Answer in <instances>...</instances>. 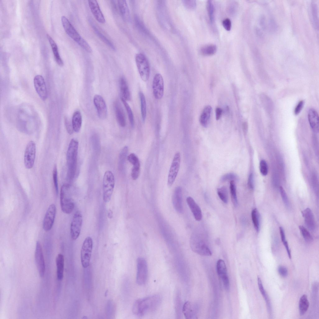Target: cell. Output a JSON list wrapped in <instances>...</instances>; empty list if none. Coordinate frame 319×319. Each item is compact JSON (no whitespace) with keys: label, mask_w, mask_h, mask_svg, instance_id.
<instances>
[{"label":"cell","mask_w":319,"mask_h":319,"mask_svg":"<svg viewBox=\"0 0 319 319\" xmlns=\"http://www.w3.org/2000/svg\"><path fill=\"white\" fill-rule=\"evenodd\" d=\"M152 89L155 98L160 99L163 97L164 93V82L163 77L159 73L154 76L152 83Z\"/></svg>","instance_id":"cell-14"},{"label":"cell","mask_w":319,"mask_h":319,"mask_svg":"<svg viewBox=\"0 0 319 319\" xmlns=\"http://www.w3.org/2000/svg\"><path fill=\"white\" fill-rule=\"evenodd\" d=\"M279 231L281 241H282L283 245L284 246L287 251L289 258L291 259V251L289 248L288 242L286 240L284 231L282 227H279Z\"/></svg>","instance_id":"cell-43"},{"label":"cell","mask_w":319,"mask_h":319,"mask_svg":"<svg viewBox=\"0 0 319 319\" xmlns=\"http://www.w3.org/2000/svg\"><path fill=\"white\" fill-rule=\"evenodd\" d=\"M79 143L72 139L69 144L66 154L67 178L69 180L74 178L76 170Z\"/></svg>","instance_id":"cell-2"},{"label":"cell","mask_w":319,"mask_h":319,"mask_svg":"<svg viewBox=\"0 0 319 319\" xmlns=\"http://www.w3.org/2000/svg\"><path fill=\"white\" fill-rule=\"evenodd\" d=\"M117 6L121 15L123 19L128 21L130 19V13L126 2L124 0H118Z\"/></svg>","instance_id":"cell-26"},{"label":"cell","mask_w":319,"mask_h":319,"mask_svg":"<svg viewBox=\"0 0 319 319\" xmlns=\"http://www.w3.org/2000/svg\"><path fill=\"white\" fill-rule=\"evenodd\" d=\"M82 123V117L81 113L79 111H76L73 114L72 124L74 131L79 132L81 128Z\"/></svg>","instance_id":"cell-31"},{"label":"cell","mask_w":319,"mask_h":319,"mask_svg":"<svg viewBox=\"0 0 319 319\" xmlns=\"http://www.w3.org/2000/svg\"><path fill=\"white\" fill-rule=\"evenodd\" d=\"M299 228L304 240L307 242H311L313 240V237L309 231L302 226H299Z\"/></svg>","instance_id":"cell-44"},{"label":"cell","mask_w":319,"mask_h":319,"mask_svg":"<svg viewBox=\"0 0 319 319\" xmlns=\"http://www.w3.org/2000/svg\"><path fill=\"white\" fill-rule=\"evenodd\" d=\"M135 61L141 78L144 81H147L149 78L150 67L146 57L144 54L139 53L136 55Z\"/></svg>","instance_id":"cell-6"},{"label":"cell","mask_w":319,"mask_h":319,"mask_svg":"<svg viewBox=\"0 0 319 319\" xmlns=\"http://www.w3.org/2000/svg\"><path fill=\"white\" fill-rule=\"evenodd\" d=\"M230 189L232 202L235 207L237 206L238 201L236 195V186L234 180L230 182Z\"/></svg>","instance_id":"cell-40"},{"label":"cell","mask_w":319,"mask_h":319,"mask_svg":"<svg viewBox=\"0 0 319 319\" xmlns=\"http://www.w3.org/2000/svg\"><path fill=\"white\" fill-rule=\"evenodd\" d=\"M115 113L117 121L119 125L121 127H125L126 121L124 111L120 102H115L114 104Z\"/></svg>","instance_id":"cell-24"},{"label":"cell","mask_w":319,"mask_h":319,"mask_svg":"<svg viewBox=\"0 0 319 319\" xmlns=\"http://www.w3.org/2000/svg\"><path fill=\"white\" fill-rule=\"evenodd\" d=\"M108 216L109 218H112L113 216V212L110 209L108 211Z\"/></svg>","instance_id":"cell-63"},{"label":"cell","mask_w":319,"mask_h":319,"mask_svg":"<svg viewBox=\"0 0 319 319\" xmlns=\"http://www.w3.org/2000/svg\"><path fill=\"white\" fill-rule=\"evenodd\" d=\"M172 202L175 210L179 213H182L183 211L182 202V189L181 187L178 186L175 189L172 197Z\"/></svg>","instance_id":"cell-20"},{"label":"cell","mask_w":319,"mask_h":319,"mask_svg":"<svg viewBox=\"0 0 319 319\" xmlns=\"http://www.w3.org/2000/svg\"><path fill=\"white\" fill-rule=\"evenodd\" d=\"M120 86L121 93V98L126 101H129L131 99V95L127 82L123 77L120 79Z\"/></svg>","instance_id":"cell-30"},{"label":"cell","mask_w":319,"mask_h":319,"mask_svg":"<svg viewBox=\"0 0 319 319\" xmlns=\"http://www.w3.org/2000/svg\"><path fill=\"white\" fill-rule=\"evenodd\" d=\"M257 281L259 289L265 301L268 313L271 315L272 313V308L270 301L264 288L261 280L259 277H258Z\"/></svg>","instance_id":"cell-32"},{"label":"cell","mask_w":319,"mask_h":319,"mask_svg":"<svg viewBox=\"0 0 319 319\" xmlns=\"http://www.w3.org/2000/svg\"><path fill=\"white\" fill-rule=\"evenodd\" d=\"M237 176L233 173H229L226 174L221 177V180L224 181L228 180H234L237 179Z\"/></svg>","instance_id":"cell-52"},{"label":"cell","mask_w":319,"mask_h":319,"mask_svg":"<svg viewBox=\"0 0 319 319\" xmlns=\"http://www.w3.org/2000/svg\"><path fill=\"white\" fill-rule=\"evenodd\" d=\"M180 161V153L177 152L174 155L168 174L167 184L169 187L172 186L175 181L179 170Z\"/></svg>","instance_id":"cell-11"},{"label":"cell","mask_w":319,"mask_h":319,"mask_svg":"<svg viewBox=\"0 0 319 319\" xmlns=\"http://www.w3.org/2000/svg\"><path fill=\"white\" fill-rule=\"evenodd\" d=\"M259 22L260 26L262 28L264 29H265L266 28V22L265 18L264 16L262 15L260 17Z\"/></svg>","instance_id":"cell-61"},{"label":"cell","mask_w":319,"mask_h":319,"mask_svg":"<svg viewBox=\"0 0 319 319\" xmlns=\"http://www.w3.org/2000/svg\"><path fill=\"white\" fill-rule=\"evenodd\" d=\"M217 272L225 288L228 290L229 288V281L227 274V270L225 263L222 259L218 260L217 264Z\"/></svg>","instance_id":"cell-17"},{"label":"cell","mask_w":319,"mask_h":319,"mask_svg":"<svg viewBox=\"0 0 319 319\" xmlns=\"http://www.w3.org/2000/svg\"><path fill=\"white\" fill-rule=\"evenodd\" d=\"M318 10L317 4L314 2H312L311 4V11L312 22L314 28L317 30L318 29L319 26Z\"/></svg>","instance_id":"cell-34"},{"label":"cell","mask_w":319,"mask_h":319,"mask_svg":"<svg viewBox=\"0 0 319 319\" xmlns=\"http://www.w3.org/2000/svg\"><path fill=\"white\" fill-rule=\"evenodd\" d=\"M53 177L54 186L56 194L58 193V184L57 176V171L56 165H55L53 172Z\"/></svg>","instance_id":"cell-48"},{"label":"cell","mask_w":319,"mask_h":319,"mask_svg":"<svg viewBox=\"0 0 319 319\" xmlns=\"http://www.w3.org/2000/svg\"><path fill=\"white\" fill-rule=\"evenodd\" d=\"M212 108L210 106H207L204 108L200 115L199 121L201 125L205 127H207L209 124Z\"/></svg>","instance_id":"cell-29"},{"label":"cell","mask_w":319,"mask_h":319,"mask_svg":"<svg viewBox=\"0 0 319 319\" xmlns=\"http://www.w3.org/2000/svg\"><path fill=\"white\" fill-rule=\"evenodd\" d=\"M278 271L279 275L282 277H285L288 274V270L287 268L283 266H279L278 268Z\"/></svg>","instance_id":"cell-54"},{"label":"cell","mask_w":319,"mask_h":319,"mask_svg":"<svg viewBox=\"0 0 319 319\" xmlns=\"http://www.w3.org/2000/svg\"><path fill=\"white\" fill-rule=\"evenodd\" d=\"M36 154V145L34 141H30L26 147L24 155V163L26 168L30 169L33 167Z\"/></svg>","instance_id":"cell-10"},{"label":"cell","mask_w":319,"mask_h":319,"mask_svg":"<svg viewBox=\"0 0 319 319\" xmlns=\"http://www.w3.org/2000/svg\"><path fill=\"white\" fill-rule=\"evenodd\" d=\"M182 312L186 319L196 318L197 310L195 305L189 301L185 303L183 306Z\"/></svg>","instance_id":"cell-23"},{"label":"cell","mask_w":319,"mask_h":319,"mask_svg":"<svg viewBox=\"0 0 319 319\" xmlns=\"http://www.w3.org/2000/svg\"><path fill=\"white\" fill-rule=\"evenodd\" d=\"M308 118L310 126L314 130L317 131L319 128V117L317 111L313 108L309 109Z\"/></svg>","instance_id":"cell-25"},{"label":"cell","mask_w":319,"mask_h":319,"mask_svg":"<svg viewBox=\"0 0 319 319\" xmlns=\"http://www.w3.org/2000/svg\"><path fill=\"white\" fill-rule=\"evenodd\" d=\"M115 185L114 177L112 172L107 170L105 173L103 179V200L105 203L110 201Z\"/></svg>","instance_id":"cell-4"},{"label":"cell","mask_w":319,"mask_h":319,"mask_svg":"<svg viewBox=\"0 0 319 319\" xmlns=\"http://www.w3.org/2000/svg\"><path fill=\"white\" fill-rule=\"evenodd\" d=\"M148 266L146 260L142 257L138 258L137 259V273L136 281L139 285H142L146 283L148 276Z\"/></svg>","instance_id":"cell-8"},{"label":"cell","mask_w":319,"mask_h":319,"mask_svg":"<svg viewBox=\"0 0 319 319\" xmlns=\"http://www.w3.org/2000/svg\"><path fill=\"white\" fill-rule=\"evenodd\" d=\"M222 110L219 107H217L216 108V117L217 120H218L220 118L222 113Z\"/></svg>","instance_id":"cell-60"},{"label":"cell","mask_w":319,"mask_h":319,"mask_svg":"<svg viewBox=\"0 0 319 319\" xmlns=\"http://www.w3.org/2000/svg\"><path fill=\"white\" fill-rule=\"evenodd\" d=\"M60 201L61 210L64 213L69 214L72 212L74 209V204L69 184H64L61 186Z\"/></svg>","instance_id":"cell-3"},{"label":"cell","mask_w":319,"mask_h":319,"mask_svg":"<svg viewBox=\"0 0 319 319\" xmlns=\"http://www.w3.org/2000/svg\"><path fill=\"white\" fill-rule=\"evenodd\" d=\"M259 170L261 174L266 175L268 173V166L266 162L264 160H262L259 163Z\"/></svg>","instance_id":"cell-49"},{"label":"cell","mask_w":319,"mask_h":319,"mask_svg":"<svg viewBox=\"0 0 319 319\" xmlns=\"http://www.w3.org/2000/svg\"><path fill=\"white\" fill-rule=\"evenodd\" d=\"M82 223V214L80 211H78L74 214L70 225V235L73 240H76L79 237L81 232Z\"/></svg>","instance_id":"cell-9"},{"label":"cell","mask_w":319,"mask_h":319,"mask_svg":"<svg viewBox=\"0 0 319 319\" xmlns=\"http://www.w3.org/2000/svg\"><path fill=\"white\" fill-rule=\"evenodd\" d=\"M93 102L99 117L102 120L105 119L107 116V111L105 102L103 98L100 95H95L93 98Z\"/></svg>","instance_id":"cell-18"},{"label":"cell","mask_w":319,"mask_h":319,"mask_svg":"<svg viewBox=\"0 0 319 319\" xmlns=\"http://www.w3.org/2000/svg\"><path fill=\"white\" fill-rule=\"evenodd\" d=\"M251 218L255 228L258 232L260 228V216L259 213L256 208H255L252 210Z\"/></svg>","instance_id":"cell-37"},{"label":"cell","mask_w":319,"mask_h":319,"mask_svg":"<svg viewBox=\"0 0 319 319\" xmlns=\"http://www.w3.org/2000/svg\"><path fill=\"white\" fill-rule=\"evenodd\" d=\"M35 257L39 274L41 277H42L45 272V265L42 246L39 241L36 243Z\"/></svg>","instance_id":"cell-13"},{"label":"cell","mask_w":319,"mask_h":319,"mask_svg":"<svg viewBox=\"0 0 319 319\" xmlns=\"http://www.w3.org/2000/svg\"><path fill=\"white\" fill-rule=\"evenodd\" d=\"M222 25L224 28L227 31L231 30V21L229 18L224 20L222 21Z\"/></svg>","instance_id":"cell-56"},{"label":"cell","mask_w":319,"mask_h":319,"mask_svg":"<svg viewBox=\"0 0 319 319\" xmlns=\"http://www.w3.org/2000/svg\"><path fill=\"white\" fill-rule=\"evenodd\" d=\"M248 184L249 188L253 189L254 188V178L252 174H250L249 177L248 181Z\"/></svg>","instance_id":"cell-59"},{"label":"cell","mask_w":319,"mask_h":319,"mask_svg":"<svg viewBox=\"0 0 319 319\" xmlns=\"http://www.w3.org/2000/svg\"><path fill=\"white\" fill-rule=\"evenodd\" d=\"M243 128L244 131H246L247 128V124L246 122H244L243 124Z\"/></svg>","instance_id":"cell-64"},{"label":"cell","mask_w":319,"mask_h":319,"mask_svg":"<svg viewBox=\"0 0 319 319\" xmlns=\"http://www.w3.org/2000/svg\"><path fill=\"white\" fill-rule=\"evenodd\" d=\"M122 102L126 109L129 122L131 126L133 127L134 125V120L132 111L126 101L121 98Z\"/></svg>","instance_id":"cell-42"},{"label":"cell","mask_w":319,"mask_h":319,"mask_svg":"<svg viewBox=\"0 0 319 319\" xmlns=\"http://www.w3.org/2000/svg\"><path fill=\"white\" fill-rule=\"evenodd\" d=\"M183 3L186 7L189 9L194 8L196 6L195 1H184Z\"/></svg>","instance_id":"cell-58"},{"label":"cell","mask_w":319,"mask_h":319,"mask_svg":"<svg viewBox=\"0 0 319 319\" xmlns=\"http://www.w3.org/2000/svg\"><path fill=\"white\" fill-rule=\"evenodd\" d=\"M61 20L62 26L67 34L77 44L79 43L83 38L66 17L62 16Z\"/></svg>","instance_id":"cell-15"},{"label":"cell","mask_w":319,"mask_h":319,"mask_svg":"<svg viewBox=\"0 0 319 319\" xmlns=\"http://www.w3.org/2000/svg\"><path fill=\"white\" fill-rule=\"evenodd\" d=\"M64 257L61 254H58L56 259L57 267V277L59 280H61L63 277L64 266Z\"/></svg>","instance_id":"cell-28"},{"label":"cell","mask_w":319,"mask_h":319,"mask_svg":"<svg viewBox=\"0 0 319 319\" xmlns=\"http://www.w3.org/2000/svg\"><path fill=\"white\" fill-rule=\"evenodd\" d=\"M207 9L210 22L212 23L214 18V7L212 1L208 0L207 2Z\"/></svg>","instance_id":"cell-45"},{"label":"cell","mask_w":319,"mask_h":319,"mask_svg":"<svg viewBox=\"0 0 319 319\" xmlns=\"http://www.w3.org/2000/svg\"><path fill=\"white\" fill-rule=\"evenodd\" d=\"M161 298L158 294L154 295L137 300L132 308L134 314L139 316L156 310L161 303Z\"/></svg>","instance_id":"cell-1"},{"label":"cell","mask_w":319,"mask_h":319,"mask_svg":"<svg viewBox=\"0 0 319 319\" xmlns=\"http://www.w3.org/2000/svg\"><path fill=\"white\" fill-rule=\"evenodd\" d=\"M56 212V208L54 204H51L49 206L43 221V228L45 231L47 232L51 229L54 223Z\"/></svg>","instance_id":"cell-12"},{"label":"cell","mask_w":319,"mask_h":319,"mask_svg":"<svg viewBox=\"0 0 319 319\" xmlns=\"http://www.w3.org/2000/svg\"><path fill=\"white\" fill-rule=\"evenodd\" d=\"M186 201L195 219L198 221H200L202 218V214L200 207L190 197L187 198Z\"/></svg>","instance_id":"cell-22"},{"label":"cell","mask_w":319,"mask_h":319,"mask_svg":"<svg viewBox=\"0 0 319 319\" xmlns=\"http://www.w3.org/2000/svg\"><path fill=\"white\" fill-rule=\"evenodd\" d=\"M190 245L193 251L200 255L209 256L212 254L208 245L196 233H193L191 236Z\"/></svg>","instance_id":"cell-5"},{"label":"cell","mask_w":319,"mask_h":319,"mask_svg":"<svg viewBox=\"0 0 319 319\" xmlns=\"http://www.w3.org/2000/svg\"><path fill=\"white\" fill-rule=\"evenodd\" d=\"M129 162L132 164H134L140 162L137 157L134 153L130 154L127 157Z\"/></svg>","instance_id":"cell-53"},{"label":"cell","mask_w":319,"mask_h":319,"mask_svg":"<svg viewBox=\"0 0 319 319\" xmlns=\"http://www.w3.org/2000/svg\"><path fill=\"white\" fill-rule=\"evenodd\" d=\"M269 25L271 30L274 31L275 30L276 28V25L274 20L271 19L270 20Z\"/></svg>","instance_id":"cell-62"},{"label":"cell","mask_w":319,"mask_h":319,"mask_svg":"<svg viewBox=\"0 0 319 319\" xmlns=\"http://www.w3.org/2000/svg\"><path fill=\"white\" fill-rule=\"evenodd\" d=\"M140 102L141 112L142 121L144 122L146 117V102L145 96L141 92L139 93Z\"/></svg>","instance_id":"cell-38"},{"label":"cell","mask_w":319,"mask_h":319,"mask_svg":"<svg viewBox=\"0 0 319 319\" xmlns=\"http://www.w3.org/2000/svg\"><path fill=\"white\" fill-rule=\"evenodd\" d=\"M78 44L88 52L92 53V50L91 47L83 38Z\"/></svg>","instance_id":"cell-51"},{"label":"cell","mask_w":319,"mask_h":319,"mask_svg":"<svg viewBox=\"0 0 319 319\" xmlns=\"http://www.w3.org/2000/svg\"><path fill=\"white\" fill-rule=\"evenodd\" d=\"M201 54L206 56L214 55L217 50L216 46L213 44L206 45L202 47L200 49Z\"/></svg>","instance_id":"cell-36"},{"label":"cell","mask_w":319,"mask_h":319,"mask_svg":"<svg viewBox=\"0 0 319 319\" xmlns=\"http://www.w3.org/2000/svg\"><path fill=\"white\" fill-rule=\"evenodd\" d=\"M217 193L221 200L225 203L228 201V193L227 188L222 186L217 189Z\"/></svg>","instance_id":"cell-41"},{"label":"cell","mask_w":319,"mask_h":319,"mask_svg":"<svg viewBox=\"0 0 319 319\" xmlns=\"http://www.w3.org/2000/svg\"><path fill=\"white\" fill-rule=\"evenodd\" d=\"M309 306L307 296L302 295L300 298L299 302V310L300 316H302L306 312Z\"/></svg>","instance_id":"cell-33"},{"label":"cell","mask_w":319,"mask_h":319,"mask_svg":"<svg viewBox=\"0 0 319 319\" xmlns=\"http://www.w3.org/2000/svg\"><path fill=\"white\" fill-rule=\"evenodd\" d=\"M34 84L36 90L40 98L45 101L47 97L46 87L44 78L41 75H37L34 79Z\"/></svg>","instance_id":"cell-16"},{"label":"cell","mask_w":319,"mask_h":319,"mask_svg":"<svg viewBox=\"0 0 319 319\" xmlns=\"http://www.w3.org/2000/svg\"><path fill=\"white\" fill-rule=\"evenodd\" d=\"M47 37L50 45L56 62L60 66H62L64 65L63 62L60 56L57 44L50 35L47 34Z\"/></svg>","instance_id":"cell-27"},{"label":"cell","mask_w":319,"mask_h":319,"mask_svg":"<svg viewBox=\"0 0 319 319\" xmlns=\"http://www.w3.org/2000/svg\"><path fill=\"white\" fill-rule=\"evenodd\" d=\"M304 218L305 224L307 228L311 231H314L316 229V223L313 214L309 208H306L302 212Z\"/></svg>","instance_id":"cell-21"},{"label":"cell","mask_w":319,"mask_h":319,"mask_svg":"<svg viewBox=\"0 0 319 319\" xmlns=\"http://www.w3.org/2000/svg\"><path fill=\"white\" fill-rule=\"evenodd\" d=\"M179 294L177 293L175 300V308L176 316L180 318L181 317V312H182L181 308V297Z\"/></svg>","instance_id":"cell-46"},{"label":"cell","mask_w":319,"mask_h":319,"mask_svg":"<svg viewBox=\"0 0 319 319\" xmlns=\"http://www.w3.org/2000/svg\"><path fill=\"white\" fill-rule=\"evenodd\" d=\"M65 122L67 131L69 134H72L74 131L72 124H71L69 120L67 118H65Z\"/></svg>","instance_id":"cell-57"},{"label":"cell","mask_w":319,"mask_h":319,"mask_svg":"<svg viewBox=\"0 0 319 319\" xmlns=\"http://www.w3.org/2000/svg\"><path fill=\"white\" fill-rule=\"evenodd\" d=\"M304 104V102L303 100H301L298 102L294 110V113L295 115H297L300 113L303 107Z\"/></svg>","instance_id":"cell-55"},{"label":"cell","mask_w":319,"mask_h":319,"mask_svg":"<svg viewBox=\"0 0 319 319\" xmlns=\"http://www.w3.org/2000/svg\"><path fill=\"white\" fill-rule=\"evenodd\" d=\"M280 191L282 198L284 203L287 207L289 208L290 206L289 200L284 190L282 187H280Z\"/></svg>","instance_id":"cell-50"},{"label":"cell","mask_w":319,"mask_h":319,"mask_svg":"<svg viewBox=\"0 0 319 319\" xmlns=\"http://www.w3.org/2000/svg\"><path fill=\"white\" fill-rule=\"evenodd\" d=\"M92 28L95 34L103 42L112 50H115V47L112 43L103 35L94 25H92Z\"/></svg>","instance_id":"cell-39"},{"label":"cell","mask_w":319,"mask_h":319,"mask_svg":"<svg viewBox=\"0 0 319 319\" xmlns=\"http://www.w3.org/2000/svg\"><path fill=\"white\" fill-rule=\"evenodd\" d=\"M133 165L131 172V177L133 180H136L138 178L140 172V162Z\"/></svg>","instance_id":"cell-47"},{"label":"cell","mask_w":319,"mask_h":319,"mask_svg":"<svg viewBox=\"0 0 319 319\" xmlns=\"http://www.w3.org/2000/svg\"><path fill=\"white\" fill-rule=\"evenodd\" d=\"M93 247L92 238L89 236L87 237L83 242L80 253L81 263L83 268H87L89 265Z\"/></svg>","instance_id":"cell-7"},{"label":"cell","mask_w":319,"mask_h":319,"mask_svg":"<svg viewBox=\"0 0 319 319\" xmlns=\"http://www.w3.org/2000/svg\"><path fill=\"white\" fill-rule=\"evenodd\" d=\"M88 2L91 12L95 19L100 23H104L105 19L97 1L89 0L88 1Z\"/></svg>","instance_id":"cell-19"},{"label":"cell","mask_w":319,"mask_h":319,"mask_svg":"<svg viewBox=\"0 0 319 319\" xmlns=\"http://www.w3.org/2000/svg\"><path fill=\"white\" fill-rule=\"evenodd\" d=\"M128 151V147L125 146L120 153L118 164V169L119 171H122L123 169Z\"/></svg>","instance_id":"cell-35"}]
</instances>
